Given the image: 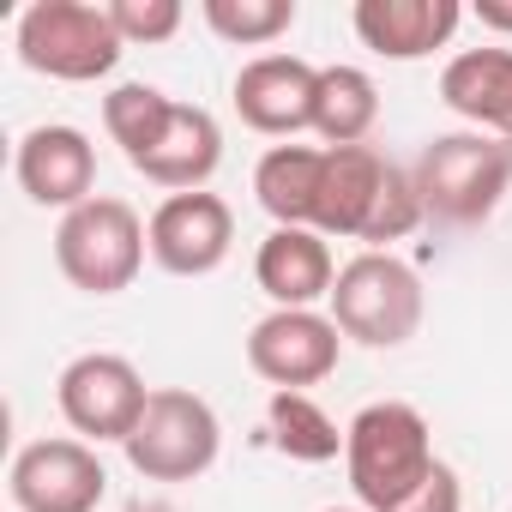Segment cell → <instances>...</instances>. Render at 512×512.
I'll return each instance as SVG.
<instances>
[{
  "label": "cell",
  "mask_w": 512,
  "mask_h": 512,
  "mask_svg": "<svg viewBox=\"0 0 512 512\" xmlns=\"http://www.w3.org/2000/svg\"><path fill=\"white\" fill-rule=\"evenodd\" d=\"M380 121V91L362 67H320V103H314V133L326 139V151L344 145H368Z\"/></svg>",
  "instance_id": "d6986e66"
},
{
  "label": "cell",
  "mask_w": 512,
  "mask_h": 512,
  "mask_svg": "<svg viewBox=\"0 0 512 512\" xmlns=\"http://www.w3.org/2000/svg\"><path fill=\"white\" fill-rule=\"evenodd\" d=\"M151 260L169 272V278H211L223 260H229V241H235V211L217 199V193H169L151 223Z\"/></svg>",
  "instance_id": "30bf717a"
},
{
  "label": "cell",
  "mask_w": 512,
  "mask_h": 512,
  "mask_svg": "<svg viewBox=\"0 0 512 512\" xmlns=\"http://www.w3.org/2000/svg\"><path fill=\"white\" fill-rule=\"evenodd\" d=\"M19 61L43 79H61V85H91V79H109L115 61H121V31L109 19V7H91V0H31L19 13Z\"/></svg>",
  "instance_id": "277c9868"
},
{
  "label": "cell",
  "mask_w": 512,
  "mask_h": 512,
  "mask_svg": "<svg viewBox=\"0 0 512 512\" xmlns=\"http://www.w3.org/2000/svg\"><path fill=\"white\" fill-rule=\"evenodd\" d=\"M217 446H223L217 410L187 386H157L121 452L145 482H193L217 464Z\"/></svg>",
  "instance_id": "8992f818"
},
{
  "label": "cell",
  "mask_w": 512,
  "mask_h": 512,
  "mask_svg": "<svg viewBox=\"0 0 512 512\" xmlns=\"http://www.w3.org/2000/svg\"><path fill=\"white\" fill-rule=\"evenodd\" d=\"M266 428H272V446L284 458H296V464H332L344 452L338 422L308 392H272L266 398Z\"/></svg>",
  "instance_id": "ffe728a7"
},
{
  "label": "cell",
  "mask_w": 512,
  "mask_h": 512,
  "mask_svg": "<svg viewBox=\"0 0 512 512\" xmlns=\"http://www.w3.org/2000/svg\"><path fill=\"white\" fill-rule=\"evenodd\" d=\"M440 97L452 115L476 121L488 139L512 145V49H464L440 73Z\"/></svg>",
  "instance_id": "2e32d148"
},
{
  "label": "cell",
  "mask_w": 512,
  "mask_h": 512,
  "mask_svg": "<svg viewBox=\"0 0 512 512\" xmlns=\"http://www.w3.org/2000/svg\"><path fill=\"white\" fill-rule=\"evenodd\" d=\"M350 25L362 49L386 61H422L452 43V31L464 25V7L458 0H356Z\"/></svg>",
  "instance_id": "4fadbf2b"
},
{
  "label": "cell",
  "mask_w": 512,
  "mask_h": 512,
  "mask_svg": "<svg viewBox=\"0 0 512 512\" xmlns=\"http://www.w3.org/2000/svg\"><path fill=\"white\" fill-rule=\"evenodd\" d=\"M320 181H326V151L320 145H272L260 157V169H253V193H260V205L278 229H314Z\"/></svg>",
  "instance_id": "ac0fdd59"
},
{
  "label": "cell",
  "mask_w": 512,
  "mask_h": 512,
  "mask_svg": "<svg viewBox=\"0 0 512 512\" xmlns=\"http://www.w3.org/2000/svg\"><path fill=\"white\" fill-rule=\"evenodd\" d=\"M338 356H344V332L320 308H272L247 332V368L272 392H308V386L332 380Z\"/></svg>",
  "instance_id": "ba28073f"
},
{
  "label": "cell",
  "mask_w": 512,
  "mask_h": 512,
  "mask_svg": "<svg viewBox=\"0 0 512 512\" xmlns=\"http://www.w3.org/2000/svg\"><path fill=\"white\" fill-rule=\"evenodd\" d=\"M55 404H61V416H67V428L79 440H97V446L115 440V446H127V434L139 428L151 392H145V380H139V368L127 356L91 350V356H73L61 368Z\"/></svg>",
  "instance_id": "52a82bcc"
},
{
  "label": "cell",
  "mask_w": 512,
  "mask_h": 512,
  "mask_svg": "<svg viewBox=\"0 0 512 512\" xmlns=\"http://www.w3.org/2000/svg\"><path fill=\"white\" fill-rule=\"evenodd\" d=\"M434 464H440L434 434H428V416L416 404L380 398V404L356 410L344 428V470H350L356 506H368V512L404 506L434 476Z\"/></svg>",
  "instance_id": "6da1fadb"
},
{
  "label": "cell",
  "mask_w": 512,
  "mask_h": 512,
  "mask_svg": "<svg viewBox=\"0 0 512 512\" xmlns=\"http://www.w3.org/2000/svg\"><path fill=\"white\" fill-rule=\"evenodd\" d=\"M127 512H175L169 500H139V506H127Z\"/></svg>",
  "instance_id": "4316f807"
},
{
  "label": "cell",
  "mask_w": 512,
  "mask_h": 512,
  "mask_svg": "<svg viewBox=\"0 0 512 512\" xmlns=\"http://www.w3.org/2000/svg\"><path fill=\"white\" fill-rule=\"evenodd\" d=\"M422 217H428V211H422L416 175L392 163V169H386V181H380V199H374V211H368V229H362L368 253H386V241H404Z\"/></svg>",
  "instance_id": "603a6c76"
},
{
  "label": "cell",
  "mask_w": 512,
  "mask_h": 512,
  "mask_svg": "<svg viewBox=\"0 0 512 512\" xmlns=\"http://www.w3.org/2000/svg\"><path fill=\"white\" fill-rule=\"evenodd\" d=\"M392 512H464V482H458V470H452V464H434V476H428L404 506H392Z\"/></svg>",
  "instance_id": "d4e9b609"
},
{
  "label": "cell",
  "mask_w": 512,
  "mask_h": 512,
  "mask_svg": "<svg viewBox=\"0 0 512 512\" xmlns=\"http://www.w3.org/2000/svg\"><path fill=\"white\" fill-rule=\"evenodd\" d=\"M410 175H416L422 211L434 223L470 229V223H488L494 205L506 199V187H512V145L488 139V133H440V139L422 145Z\"/></svg>",
  "instance_id": "7a4b0ae2"
},
{
  "label": "cell",
  "mask_w": 512,
  "mask_h": 512,
  "mask_svg": "<svg viewBox=\"0 0 512 512\" xmlns=\"http://www.w3.org/2000/svg\"><path fill=\"white\" fill-rule=\"evenodd\" d=\"M235 115L266 133V139H296L314 127V103H320V67H308L302 55H260L235 73Z\"/></svg>",
  "instance_id": "8fae6325"
},
{
  "label": "cell",
  "mask_w": 512,
  "mask_h": 512,
  "mask_svg": "<svg viewBox=\"0 0 512 512\" xmlns=\"http://www.w3.org/2000/svg\"><path fill=\"white\" fill-rule=\"evenodd\" d=\"M109 19L121 43H169L181 31V0H109Z\"/></svg>",
  "instance_id": "cb8c5ba5"
},
{
  "label": "cell",
  "mask_w": 512,
  "mask_h": 512,
  "mask_svg": "<svg viewBox=\"0 0 512 512\" xmlns=\"http://www.w3.org/2000/svg\"><path fill=\"white\" fill-rule=\"evenodd\" d=\"M199 19L235 49H260L296 25V0H205Z\"/></svg>",
  "instance_id": "7402d4cb"
},
{
  "label": "cell",
  "mask_w": 512,
  "mask_h": 512,
  "mask_svg": "<svg viewBox=\"0 0 512 512\" xmlns=\"http://www.w3.org/2000/svg\"><path fill=\"white\" fill-rule=\"evenodd\" d=\"M332 320L350 344L398 350L422 326V278L398 253H356L332 284Z\"/></svg>",
  "instance_id": "5b68a950"
},
{
  "label": "cell",
  "mask_w": 512,
  "mask_h": 512,
  "mask_svg": "<svg viewBox=\"0 0 512 512\" xmlns=\"http://www.w3.org/2000/svg\"><path fill=\"white\" fill-rule=\"evenodd\" d=\"M386 169H392V163H386L374 145L326 151V181H320V217H314V229H320V235H350V241H362Z\"/></svg>",
  "instance_id": "e0dca14e"
},
{
  "label": "cell",
  "mask_w": 512,
  "mask_h": 512,
  "mask_svg": "<svg viewBox=\"0 0 512 512\" xmlns=\"http://www.w3.org/2000/svg\"><path fill=\"white\" fill-rule=\"evenodd\" d=\"M7 494L19 512H97L109 470L91 440H31L7 470Z\"/></svg>",
  "instance_id": "9c48e42d"
},
{
  "label": "cell",
  "mask_w": 512,
  "mask_h": 512,
  "mask_svg": "<svg viewBox=\"0 0 512 512\" xmlns=\"http://www.w3.org/2000/svg\"><path fill=\"white\" fill-rule=\"evenodd\" d=\"M217 163H223V127L211 121V109H199V103H175L163 139H157L133 169H139L145 181L169 187V193H199V187L217 175Z\"/></svg>",
  "instance_id": "9a60e30c"
},
{
  "label": "cell",
  "mask_w": 512,
  "mask_h": 512,
  "mask_svg": "<svg viewBox=\"0 0 512 512\" xmlns=\"http://www.w3.org/2000/svg\"><path fill=\"white\" fill-rule=\"evenodd\" d=\"M253 284H260L278 308H314L332 302L338 266L320 229H272L253 253Z\"/></svg>",
  "instance_id": "5bb4252c"
},
{
  "label": "cell",
  "mask_w": 512,
  "mask_h": 512,
  "mask_svg": "<svg viewBox=\"0 0 512 512\" xmlns=\"http://www.w3.org/2000/svg\"><path fill=\"white\" fill-rule=\"evenodd\" d=\"M13 175L25 187L31 205H55V211H79L85 199H97V145L67 127V121H49V127H31L13 151Z\"/></svg>",
  "instance_id": "7c38bea8"
},
{
  "label": "cell",
  "mask_w": 512,
  "mask_h": 512,
  "mask_svg": "<svg viewBox=\"0 0 512 512\" xmlns=\"http://www.w3.org/2000/svg\"><path fill=\"white\" fill-rule=\"evenodd\" d=\"M169 109H175V97H163L157 85L133 79V85H115V91L103 97V127H109V139L121 145V157H127V163H139V157L163 139Z\"/></svg>",
  "instance_id": "44dd1931"
},
{
  "label": "cell",
  "mask_w": 512,
  "mask_h": 512,
  "mask_svg": "<svg viewBox=\"0 0 512 512\" xmlns=\"http://www.w3.org/2000/svg\"><path fill=\"white\" fill-rule=\"evenodd\" d=\"M145 253H151L145 217L127 199H109V193L85 199L55 229V266L85 296H121V290H133Z\"/></svg>",
  "instance_id": "3957f363"
},
{
  "label": "cell",
  "mask_w": 512,
  "mask_h": 512,
  "mask_svg": "<svg viewBox=\"0 0 512 512\" xmlns=\"http://www.w3.org/2000/svg\"><path fill=\"white\" fill-rule=\"evenodd\" d=\"M476 19H482V31H506L512 37V0H476Z\"/></svg>",
  "instance_id": "484cf974"
},
{
  "label": "cell",
  "mask_w": 512,
  "mask_h": 512,
  "mask_svg": "<svg viewBox=\"0 0 512 512\" xmlns=\"http://www.w3.org/2000/svg\"><path fill=\"white\" fill-rule=\"evenodd\" d=\"M326 512H368V506H326Z\"/></svg>",
  "instance_id": "83f0119b"
}]
</instances>
